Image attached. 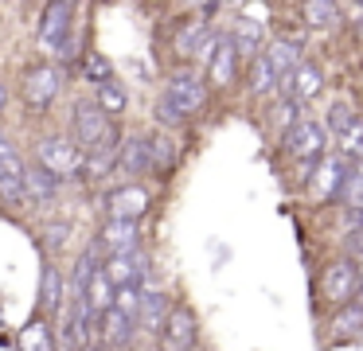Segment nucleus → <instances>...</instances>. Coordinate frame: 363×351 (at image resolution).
Wrapping results in <instances>:
<instances>
[{"label": "nucleus", "instance_id": "f257e3e1", "mask_svg": "<svg viewBox=\"0 0 363 351\" xmlns=\"http://www.w3.org/2000/svg\"><path fill=\"white\" fill-rule=\"evenodd\" d=\"M203 101H207V82L203 78L191 74V70H176V74L168 78L160 101H157V113H160V121L172 125V121H180V117L196 113Z\"/></svg>", "mask_w": 363, "mask_h": 351}, {"label": "nucleus", "instance_id": "f03ea898", "mask_svg": "<svg viewBox=\"0 0 363 351\" xmlns=\"http://www.w3.org/2000/svg\"><path fill=\"white\" fill-rule=\"evenodd\" d=\"M35 160H40L55 179L86 176V152H82L71 137H43L40 145H35Z\"/></svg>", "mask_w": 363, "mask_h": 351}, {"label": "nucleus", "instance_id": "7ed1b4c3", "mask_svg": "<svg viewBox=\"0 0 363 351\" xmlns=\"http://www.w3.org/2000/svg\"><path fill=\"white\" fill-rule=\"evenodd\" d=\"M113 133V121L102 113L98 101H74L71 106V140L82 148V152H94L106 137Z\"/></svg>", "mask_w": 363, "mask_h": 351}, {"label": "nucleus", "instance_id": "20e7f679", "mask_svg": "<svg viewBox=\"0 0 363 351\" xmlns=\"http://www.w3.org/2000/svg\"><path fill=\"white\" fill-rule=\"evenodd\" d=\"M363 289V273L355 262H332L328 269L320 273V296L332 304V308H344L359 296Z\"/></svg>", "mask_w": 363, "mask_h": 351}, {"label": "nucleus", "instance_id": "39448f33", "mask_svg": "<svg viewBox=\"0 0 363 351\" xmlns=\"http://www.w3.org/2000/svg\"><path fill=\"white\" fill-rule=\"evenodd\" d=\"M157 343H160V351H196L199 347V320L191 312V304H172Z\"/></svg>", "mask_w": 363, "mask_h": 351}, {"label": "nucleus", "instance_id": "423d86ee", "mask_svg": "<svg viewBox=\"0 0 363 351\" xmlns=\"http://www.w3.org/2000/svg\"><path fill=\"white\" fill-rule=\"evenodd\" d=\"M106 215L110 218H133V223H141L145 215H149L152 207V195L145 184H137V179H129V184H118L106 191Z\"/></svg>", "mask_w": 363, "mask_h": 351}, {"label": "nucleus", "instance_id": "0eeeda50", "mask_svg": "<svg viewBox=\"0 0 363 351\" xmlns=\"http://www.w3.org/2000/svg\"><path fill=\"white\" fill-rule=\"evenodd\" d=\"M285 152L297 156L301 164H320L324 160V125L308 121V117H297L289 125V133L281 137Z\"/></svg>", "mask_w": 363, "mask_h": 351}, {"label": "nucleus", "instance_id": "6e6552de", "mask_svg": "<svg viewBox=\"0 0 363 351\" xmlns=\"http://www.w3.org/2000/svg\"><path fill=\"white\" fill-rule=\"evenodd\" d=\"M74 16H79L74 4H48L43 8V16H40V51L59 55L63 39L71 35V28H74Z\"/></svg>", "mask_w": 363, "mask_h": 351}, {"label": "nucleus", "instance_id": "1a4fd4ad", "mask_svg": "<svg viewBox=\"0 0 363 351\" xmlns=\"http://www.w3.org/2000/svg\"><path fill=\"white\" fill-rule=\"evenodd\" d=\"M98 246L106 250V257L133 254V250H141V223H133V218H106L102 230H98Z\"/></svg>", "mask_w": 363, "mask_h": 351}, {"label": "nucleus", "instance_id": "9d476101", "mask_svg": "<svg viewBox=\"0 0 363 351\" xmlns=\"http://www.w3.org/2000/svg\"><path fill=\"white\" fill-rule=\"evenodd\" d=\"M59 90H63V70L51 67V62H43V67L28 70V82H24V101L35 109H48L51 101L59 98Z\"/></svg>", "mask_w": 363, "mask_h": 351}, {"label": "nucleus", "instance_id": "9b49d317", "mask_svg": "<svg viewBox=\"0 0 363 351\" xmlns=\"http://www.w3.org/2000/svg\"><path fill=\"white\" fill-rule=\"evenodd\" d=\"M320 86H324V74H320V67H313V62H301L297 70H293L289 78H281V98L289 101V106H305V101H313L316 94H320Z\"/></svg>", "mask_w": 363, "mask_h": 351}, {"label": "nucleus", "instance_id": "f8f14e48", "mask_svg": "<svg viewBox=\"0 0 363 351\" xmlns=\"http://www.w3.org/2000/svg\"><path fill=\"white\" fill-rule=\"evenodd\" d=\"M347 179H352V168H347V160L344 156H324L320 164H316V172H313V195L316 199H336V195H344V187H347Z\"/></svg>", "mask_w": 363, "mask_h": 351}, {"label": "nucleus", "instance_id": "ddd939ff", "mask_svg": "<svg viewBox=\"0 0 363 351\" xmlns=\"http://www.w3.org/2000/svg\"><path fill=\"white\" fill-rule=\"evenodd\" d=\"M106 277L113 281V289H125V285H141L145 273H149V254L145 250H133V254H118V257H106L102 262Z\"/></svg>", "mask_w": 363, "mask_h": 351}, {"label": "nucleus", "instance_id": "4468645a", "mask_svg": "<svg viewBox=\"0 0 363 351\" xmlns=\"http://www.w3.org/2000/svg\"><path fill=\"white\" fill-rule=\"evenodd\" d=\"M118 168L125 172V176H145V172L152 168V137H145V133H129V137L121 140Z\"/></svg>", "mask_w": 363, "mask_h": 351}, {"label": "nucleus", "instance_id": "2eb2a0df", "mask_svg": "<svg viewBox=\"0 0 363 351\" xmlns=\"http://www.w3.org/2000/svg\"><path fill=\"white\" fill-rule=\"evenodd\" d=\"M133 328H137L133 316H125L121 308H110V312H102V316H98V340H102V347L121 351V347H129V343H133Z\"/></svg>", "mask_w": 363, "mask_h": 351}, {"label": "nucleus", "instance_id": "dca6fc26", "mask_svg": "<svg viewBox=\"0 0 363 351\" xmlns=\"http://www.w3.org/2000/svg\"><path fill=\"white\" fill-rule=\"evenodd\" d=\"M328 335L332 340H355V335H363V289H359V296H355L352 304H344V308L332 312Z\"/></svg>", "mask_w": 363, "mask_h": 351}, {"label": "nucleus", "instance_id": "f3484780", "mask_svg": "<svg viewBox=\"0 0 363 351\" xmlns=\"http://www.w3.org/2000/svg\"><path fill=\"white\" fill-rule=\"evenodd\" d=\"M168 312H172V301H168V293H160V289H145L141 296V312H137V324L145 328V332H157L164 328Z\"/></svg>", "mask_w": 363, "mask_h": 351}, {"label": "nucleus", "instance_id": "a211bd4d", "mask_svg": "<svg viewBox=\"0 0 363 351\" xmlns=\"http://www.w3.org/2000/svg\"><path fill=\"white\" fill-rule=\"evenodd\" d=\"M262 55H266V62L277 70V78H289L293 70L301 67V39H293V35L274 39V43H269Z\"/></svg>", "mask_w": 363, "mask_h": 351}, {"label": "nucleus", "instance_id": "6ab92c4d", "mask_svg": "<svg viewBox=\"0 0 363 351\" xmlns=\"http://www.w3.org/2000/svg\"><path fill=\"white\" fill-rule=\"evenodd\" d=\"M235 67H238V51L230 43V35H219V47H215L211 62H207V78L215 86H230L235 82Z\"/></svg>", "mask_w": 363, "mask_h": 351}, {"label": "nucleus", "instance_id": "aec40b11", "mask_svg": "<svg viewBox=\"0 0 363 351\" xmlns=\"http://www.w3.org/2000/svg\"><path fill=\"white\" fill-rule=\"evenodd\" d=\"M20 351H59V340H55V324L48 316H35L24 324L20 332Z\"/></svg>", "mask_w": 363, "mask_h": 351}, {"label": "nucleus", "instance_id": "412c9836", "mask_svg": "<svg viewBox=\"0 0 363 351\" xmlns=\"http://www.w3.org/2000/svg\"><path fill=\"white\" fill-rule=\"evenodd\" d=\"M63 293H67L63 273H59L55 265H48V269H43V281H40V308H43V316H59V312H63Z\"/></svg>", "mask_w": 363, "mask_h": 351}, {"label": "nucleus", "instance_id": "4be33fe9", "mask_svg": "<svg viewBox=\"0 0 363 351\" xmlns=\"http://www.w3.org/2000/svg\"><path fill=\"white\" fill-rule=\"evenodd\" d=\"M24 191H28V199H35V203H51V199H55V191H59V179L51 176L40 160H35V164H28Z\"/></svg>", "mask_w": 363, "mask_h": 351}, {"label": "nucleus", "instance_id": "5701e85b", "mask_svg": "<svg viewBox=\"0 0 363 351\" xmlns=\"http://www.w3.org/2000/svg\"><path fill=\"white\" fill-rule=\"evenodd\" d=\"M211 23L207 20H191L188 28H180V35H176V55H184V59H199V51L207 47V39H211Z\"/></svg>", "mask_w": 363, "mask_h": 351}, {"label": "nucleus", "instance_id": "b1692460", "mask_svg": "<svg viewBox=\"0 0 363 351\" xmlns=\"http://www.w3.org/2000/svg\"><path fill=\"white\" fill-rule=\"evenodd\" d=\"M230 43H235V51H238V55H254V59H258V55H262V23H258V20H250V16L235 20Z\"/></svg>", "mask_w": 363, "mask_h": 351}, {"label": "nucleus", "instance_id": "393cba45", "mask_svg": "<svg viewBox=\"0 0 363 351\" xmlns=\"http://www.w3.org/2000/svg\"><path fill=\"white\" fill-rule=\"evenodd\" d=\"M125 101H129V98H125V86H121L118 78H110V82L98 86V106H102V113L110 117V121H113L118 113H125Z\"/></svg>", "mask_w": 363, "mask_h": 351}, {"label": "nucleus", "instance_id": "a878e982", "mask_svg": "<svg viewBox=\"0 0 363 351\" xmlns=\"http://www.w3.org/2000/svg\"><path fill=\"white\" fill-rule=\"evenodd\" d=\"M277 86H281L277 70L266 62V55H258L254 67H250V94H269V90H277Z\"/></svg>", "mask_w": 363, "mask_h": 351}, {"label": "nucleus", "instance_id": "bb28decb", "mask_svg": "<svg viewBox=\"0 0 363 351\" xmlns=\"http://www.w3.org/2000/svg\"><path fill=\"white\" fill-rule=\"evenodd\" d=\"M301 16H305V23H313V28H328V23L340 20V4H328V0H308V4H301Z\"/></svg>", "mask_w": 363, "mask_h": 351}, {"label": "nucleus", "instance_id": "cd10ccee", "mask_svg": "<svg viewBox=\"0 0 363 351\" xmlns=\"http://www.w3.org/2000/svg\"><path fill=\"white\" fill-rule=\"evenodd\" d=\"M82 78L86 82H110L113 78V62L106 59V55H98V51H86V59H82Z\"/></svg>", "mask_w": 363, "mask_h": 351}, {"label": "nucleus", "instance_id": "c85d7f7f", "mask_svg": "<svg viewBox=\"0 0 363 351\" xmlns=\"http://www.w3.org/2000/svg\"><path fill=\"white\" fill-rule=\"evenodd\" d=\"M336 145H340V156H344V160H359L363 164V117H355L352 129H347Z\"/></svg>", "mask_w": 363, "mask_h": 351}, {"label": "nucleus", "instance_id": "c756f323", "mask_svg": "<svg viewBox=\"0 0 363 351\" xmlns=\"http://www.w3.org/2000/svg\"><path fill=\"white\" fill-rule=\"evenodd\" d=\"M352 121H355V113H352V106H347V101H336V106L328 109V117H324V129L332 133V137H344L347 129H352Z\"/></svg>", "mask_w": 363, "mask_h": 351}, {"label": "nucleus", "instance_id": "7c9ffc66", "mask_svg": "<svg viewBox=\"0 0 363 351\" xmlns=\"http://www.w3.org/2000/svg\"><path fill=\"white\" fill-rule=\"evenodd\" d=\"M141 296H145L141 285H125V289H118V296H113V308H121L125 316L137 320V312H141Z\"/></svg>", "mask_w": 363, "mask_h": 351}, {"label": "nucleus", "instance_id": "2f4dec72", "mask_svg": "<svg viewBox=\"0 0 363 351\" xmlns=\"http://www.w3.org/2000/svg\"><path fill=\"white\" fill-rule=\"evenodd\" d=\"M172 156H176L172 137H152V168L168 172V168H172Z\"/></svg>", "mask_w": 363, "mask_h": 351}, {"label": "nucleus", "instance_id": "473e14b6", "mask_svg": "<svg viewBox=\"0 0 363 351\" xmlns=\"http://www.w3.org/2000/svg\"><path fill=\"white\" fill-rule=\"evenodd\" d=\"M79 51H82V31H79V23H74L71 35L63 39V47H59L55 59H59V62H71V59H79Z\"/></svg>", "mask_w": 363, "mask_h": 351}, {"label": "nucleus", "instance_id": "72a5a7b5", "mask_svg": "<svg viewBox=\"0 0 363 351\" xmlns=\"http://www.w3.org/2000/svg\"><path fill=\"white\" fill-rule=\"evenodd\" d=\"M67 234H71V223H55V226H48V230H43V238H48L51 250H63Z\"/></svg>", "mask_w": 363, "mask_h": 351}, {"label": "nucleus", "instance_id": "f704fd0d", "mask_svg": "<svg viewBox=\"0 0 363 351\" xmlns=\"http://www.w3.org/2000/svg\"><path fill=\"white\" fill-rule=\"evenodd\" d=\"M347 246H352L355 254H363V226H355V230L347 234Z\"/></svg>", "mask_w": 363, "mask_h": 351}, {"label": "nucleus", "instance_id": "c9c22d12", "mask_svg": "<svg viewBox=\"0 0 363 351\" xmlns=\"http://www.w3.org/2000/svg\"><path fill=\"white\" fill-rule=\"evenodd\" d=\"M4 101H9V90H4V82H0V113H4Z\"/></svg>", "mask_w": 363, "mask_h": 351}, {"label": "nucleus", "instance_id": "e433bc0d", "mask_svg": "<svg viewBox=\"0 0 363 351\" xmlns=\"http://www.w3.org/2000/svg\"><path fill=\"white\" fill-rule=\"evenodd\" d=\"M86 351H98V347H86Z\"/></svg>", "mask_w": 363, "mask_h": 351}, {"label": "nucleus", "instance_id": "4c0bfd02", "mask_svg": "<svg viewBox=\"0 0 363 351\" xmlns=\"http://www.w3.org/2000/svg\"><path fill=\"white\" fill-rule=\"evenodd\" d=\"M196 351H199V347H196Z\"/></svg>", "mask_w": 363, "mask_h": 351}]
</instances>
